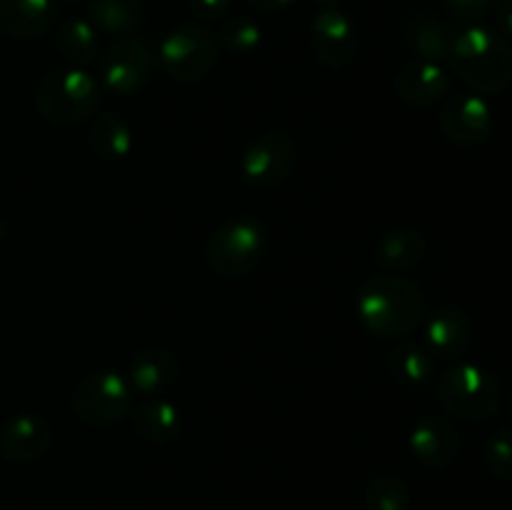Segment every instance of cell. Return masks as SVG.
Masks as SVG:
<instances>
[{"mask_svg":"<svg viewBox=\"0 0 512 510\" xmlns=\"http://www.w3.org/2000/svg\"><path fill=\"white\" fill-rule=\"evenodd\" d=\"M355 313L368 333L398 340L425 320V295L420 285L405 275H370L358 290Z\"/></svg>","mask_w":512,"mask_h":510,"instance_id":"obj_1","label":"cell"},{"mask_svg":"<svg viewBox=\"0 0 512 510\" xmlns=\"http://www.w3.org/2000/svg\"><path fill=\"white\" fill-rule=\"evenodd\" d=\"M175 378H178V360L170 350L158 348V345L138 350L130 360L128 383L133 393L158 395L170 383H175Z\"/></svg>","mask_w":512,"mask_h":510,"instance_id":"obj_18","label":"cell"},{"mask_svg":"<svg viewBox=\"0 0 512 510\" xmlns=\"http://www.w3.org/2000/svg\"><path fill=\"white\" fill-rule=\"evenodd\" d=\"M265 250H268V233L263 223L250 215H235L223 220L210 233L205 258L220 278H245L258 268Z\"/></svg>","mask_w":512,"mask_h":510,"instance_id":"obj_5","label":"cell"},{"mask_svg":"<svg viewBox=\"0 0 512 510\" xmlns=\"http://www.w3.org/2000/svg\"><path fill=\"white\" fill-rule=\"evenodd\" d=\"M155 70V58L143 40L133 35L115 38L103 55H98L100 80L118 95H133L145 88Z\"/></svg>","mask_w":512,"mask_h":510,"instance_id":"obj_9","label":"cell"},{"mask_svg":"<svg viewBox=\"0 0 512 510\" xmlns=\"http://www.w3.org/2000/svg\"><path fill=\"white\" fill-rule=\"evenodd\" d=\"M448 63L478 95H500L512 85L510 43L485 25H468L455 33Z\"/></svg>","mask_w":512,"mask_h":510,"instance_id":"obj_2","label":"cell"},{"mask_svg":"<svg viewBox=\"0 0 512 510\" xmlns=\"http://www.w3.org/2000/svg\"><path fill=\"white\" fill-rule=\"evenodd\" d=\"M310 48L315 60L330 70H345L358 58V33L343 10L323 8L310 23Z\"/></svg>","mask_w":512,"mask_h":510,"instance_id":"obj_11","label":"cell"},{"mask_svg":"<svg viewBox=\"0 0 512 510\" xmlns=\"http://www.w3.org/2000/svg\"><path fill=\"white\" fill-rule=\"evenodd\" d=\"M55 48L73 68H85L100 55L98 30L88 18H68L55 30Z\"/></svg>","mask_w":512,"mask_h":510,"instance_id":"obj_21","label":"cell"},{"mask_svg":"<svg viewBox=\"0 0 512 510\" xmlns=\"http://www.w3.org/2000/svg\"><path fill=\"white\" fill-rule=\"evenodd\" d=\"M90 148L103 160H123L133 150L135 138L130 125L118 113H103L95 118L88 138Z\"/></svg>","mask_w":512,"mask_h":510,"instance_id":"obj_23","label":"cell"},{"mask_svg":"<svg viewBox=\"0 0 512 510\" xmlns=\"http://www.w3.org/2000/svg\"><path fill=\"white\" fill-rule=\"evenodd\" d=\"M400 40L410 53H415V58L443 65L450 58L455 30L440 15L430 10H415L400 20Z\"/></svg>","mask_w":512,"mask_h":510,"instance_id":"obj_14","label":"cell"},{"mask_svg":"<svg viewBox=\"0 0 512 510\" xmlns=\"http://www.w3.org/2000/svg\"><path fill=\"white\" fill-rule=\"evenodd\" d=\"M410 453L430 470H445L460 453V435L453 420L445 415H423L415 420L408 435Z\"/></svg>","mask_w":512,"mask_h":510,"instance_id":"obj_12","label":"cell"},{"mask_svg":"<svg viewBox=\"0 0 512 510\" xmlns=\"http://www.w3.org/2000/svg\"><path fill=\"white\" fill-rule=\"evenodd\" d=\"M365 505L368 510H408L410 490L403 478L390 473L373 475L365 485Z\"/></svg>","mask_w":512,"mask_h":510,"instance_id":"obj_25","label":"cell"},{"mask_svg":"<svg viewBox=\"0 0 512 510\" xmlns=\"http://www.w3.org/2000/svg\"><path fill=\"white\" fill-rule=\"evenodd\" d=\"M450 88L448 70L433 60L413 58L395 73L393 90L400 103L410 108H428L445 98Z\"/></svg>","mask_w":512,"mask_h":510,"instance_id":"obj_15","label":"cell"},{"mask_svg":"<svg viewBox=\"0 0 512 510\" xmlns=\"http://www.w3.org/2000/svg\"><path fill=\"white\" fill-rule=\"evenodd\" d=\"M158 58L165 73L178 83H200L213 73L220 58L218 35L200 23H183L165 35Z\"/></svg>","mask_w":512,"mask_h":510,"instance_id":"obj_6","label":"cell"},{"mask_svg":"<svg viewBox=\"0 0 512 510\" xmlns=\"http://www.w3.org/2000/svg\"><path fill=\"white\" fill-rule=\"evenodd\" d=\"M295 3H298V0H248V5H253L260 13H278V10L290 8V5Z\"/></svg>","mask_w":512,"mask_h":510,"instance_id":"obj_31","label":"cell"},{"mask_svg":"<svg viewBox=\"0 0 512 510\" xmlns=\"http://www.w3.org/2000/svg\"><path fill=\"white\" fill-rule=\"evenodd\" d=\"M443 8L448 10L450 18H455L463 25H480V20L488 15L493 0H440Z\"/></svg>","mask_w":512,"mask_h":510,"instance_id":"obj_28","label":"cell"},{"mask_svg":"<svg viewBox=\"0 0 512 510\" xmlns=\"http://www.w3.org/2000/svg\"><path fill=\"white\" fill-rule=\"evenodd\" d=\"M483 463L498 480H512V430L500 428L485 440Z\"/></svg>","mask_w":512,"mask_h":510,"instance_id":"obj_27","label":"cell"},{"mask_svg":"<svg viewBox=\"0 0 512 510\" xmlns=\"http://www.w3.org/2000/svg\"><path fill=\"white\" fill-rule=\"evenodd\" d=\"M425 343L433 355L455 360L468 353L473 343V318L455 303H443L425 320Z\"/></svg>","mask_w":512,"mask_h":510,"instance_id":"obj_13","label":"cell"},{"mask_svg":"<svg viewBox=\"0 0 512 510\" xmlns=\"http://www.w3.org/2000/svg\"><path fill=\"white\" fill-rule=\"evenodd\" d=\"M70 408L80 423L90 428H108L130 413L133 388L118 370H95L75 385L70 395Z\"/></svg>","mask_w":512,"mask_h":510,"instance_id":"obj_7","label":"cell"},{"mask_svg":"<svg viewBox=\"0 0 512 510\" xmlns=\"http://www.w3.org/2000/svg\"><path fill=\"white\" fill-rule=\"evenodd\" d=\"M318 5H323V8H338L340 3H345V0H315Z\"/></svg>","mask_w":512,"mask_h":510,"instance_id":"obj_32","label":"cell"},{"mask_svg":"<svg viewBox=\"0 0 512 510\" xmlns=\"http://www.w3.org/2000/svg\"><path fill=\"white\" fill-rule=\"evenodd\" d=\"M508 413H510V418H512V388H510V393H508Z\"/></svg>","mask_w":512,"mask_h":510,"instance_id":"obj_33","label":"cell"},{"mask_svg":"<svg viewBox=\"0 0 512 510\" xmlns=\"http://www.w3.org/2000/svg\"><path fill=\"white\" fill-rule=\"evenodd\" d=\"M188 5L200 20L213 23V20H223L228 15L233 0H188Z\"/></svg>","mask_w":512,"mask_h":510,"instance_id":"obj_29","label":"cell"},{"mask_svg":"<svg viewBox=\"0 0 512 510\" xmlns=\"http://www.w3.org/2000/svg\"><path fill=\"white\" fill-rule=\"evenodd\" d=\"M440 133L458 148H475L493 135V108L478 93L448 95L438 115Z\"/></svg>","mask_w":512,"mask_h":510,"instance_id":"obj_10","label":"cell"},{"mask_svg":"<svg viewBox=\"0 0 512 510\" xmlns=\"http://www.w3.org/2000/svg\"><path fill=\"white\" fill-rule=\"evenodd\" d=\"M53 20V0H0V33L10 40L43 38Z\"/></svg>","mask_w":512,"mask_h":510,"instance_id":"obj_17","label":"cell"},{"mask_svg":"<svg viewBox=\"0 0 512 510\" xmlns=\"http://www.w3.org/2000/svg\"><path fill=\"white\" fill-rule=\"evenodd\" d=\"M298 163V143L285 130H268L245 148L240 175L255 190H273L293 175Z\"/></svg>","mask_w":512,"mask_h":510,"instance_id":"obj_8","label":"cell"},{"mask_svg":"<svg viewBox=\"0 0 512 510\" xmlns=\"http://www.w3.org/2000/svg\"><path fill=\"white\" fill-rule=\"evenodd\" d=\"M50 440L53 430L40 415H15L0 430V455L10 463H33L48 453Z\"/></svg>","mask_w":512,"mask_h":510,"instance_id":"obj_16","label":"cell"},{"mask_svg":"<svg viewBox=\"0 0 512 510\" xmlns=\"http://www.w3.org/2000/svg\"><path fill=\"white\" fill-rule=\"evenodd\" d=\"M220 50H228L233 55H250L263 45V28L253 18L235 15L225 20L218 33Z\"/></svg>","mask_w":512,"mask_h":510,"instance_id":"obj_26","label":"cell"},{"mask_svg":"<svg viewBox=\"0 0 512 510\" xmlns=\"http://www.w3.org/2000/svg\"><path fill=\"white\" fill-rule=\"evenodd\" d=\"M100 105V85L88 70L63 68L45 75L35 90V108L55 125L85 123Z\"/></svg>","mask_w":512,"mask_h":510,"instance_id":"obj_4","label":"cell"},{"mask_svg":"<svg viewBox=\"0 0 512 510\" xmlns=\"http://www.w3.org/2000/svg\"><path fill=\"white\" fill-rule=\"evenodd\" d=\"M428 253V240L415 228H393L375 243V265L388 273H403L423 263Z\"/></svg>","mask_w":512,"mask_h":510,"instance_id":"obj_19","label":"cell"},{"mask_svg":"<svg viewBox=\"0 0 512 510\" xmlns=\"http://www.w3.org/2000/svg\"><path fill=\"white\" fill-rule=\"evenodd\" d=\"M388 370L395 380L410 388H423L433 380L435 360L433 353L423 345L403 343L388 353Z\"/></svg>","mask_w":512,"mask_h":510,"instance_id":"obj_24","label":"cell"},{"mask_svg":"<svg viewBox=\"0 0 512 510\" xmlns=\"http://www.w3.org/2000/svg\"><path fill=\"white\" fill-rule=\"evenodd\" d=\"M495 20L503 33L512 35V0H495Z\"/></svg>","mask_w":512,"mask_h":510,"instance_id":"obj_30","label":"cell"},{"mask_svg":"<svg viewBox=\"0 0 512 510\" xmlns=\"http://www.w3.org/2000/svg\"><path fill=\"white\" fill-rule=\"evenodd\" d=\"M435 390L445 413L465 423H485L503 405L500 378L478 363H455L440 375Z\"/></svg>","mask_w":512,"mask_h":510,"instance_id":"obj_3","label":"cell"},{"mask_svg":"<svg viewBox=\"0 0 512 510\" xmlns=\"http://www.w3.org/2000/svg\"><path fill=\"white\" fill-rule=\"evenodd\" d=\"M133 428L138 430L140 438L148 443L165 445L173 443L180 435V410L178 405L165 398H148L130 410Z\"/></svg>","mask_w":512,"mask_h":510,"instance_id":"obj_20","label":"cell"},{"mask_svg":"<svg viewBox=\"0 0 512 510\" xmlns=\"http://www.w3.org/2000/svg\"><path fill=\"white\" fill-rule=\"evenodd\" d=\"M88 20L103 33L130 35L143 25L145 10L140 0H88Z\"/></svg>","mask_w":512,"mask_h":510,"instance_id":"obj_22","label":"cell"}]
</instances>
